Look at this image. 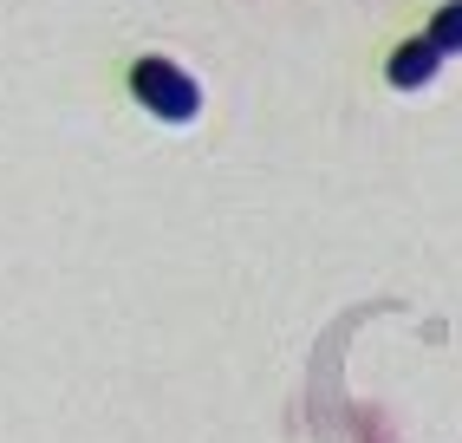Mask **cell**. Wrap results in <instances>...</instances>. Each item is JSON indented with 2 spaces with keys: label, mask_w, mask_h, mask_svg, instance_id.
Listing matches in <instances>:
<instances>
[{
  "label": "cell",
  "mask_w": 462,
  "mask_h": 443,
  "mask_svg": "<svg viewBox=\"0 0 462 443\" xmlns=\"http://www.w3.org/2000/svg\"><path fill=\"white\" fill-rule=\"evenodd\" d=\"M443 59H449V52H443L437 40H430V33H417V40H404V46L391 52V66H384V79H391L397 91H423L430 79L443 72Z\"/></svg>",
  "instance_id": "2"
},
{
  "label": "cell",
  "mask_w": 462,
  "mask_h": 443,
  "mask_svg": "<svg viewBox=\"0 0 462 443\" xmlns=\"http://www.w3.org/2000/svg\"><path fill=\"white\" fill-rule=\"evenodd\" d=\"M430 40H437L443 52H462V0H443L437 20H430Z\"/></svg>",
  "instance_id": "3"
},
{
  "label": "cell",
  "mask_w": 462,
  "mask_h": 443,
  "mask_svg": "<svg viewBox=\"0 0 462 443\" xmlns=\"http://www.w3.org/2000/svg\"><path fill=\"white\" fill-rule=\"evenodd\" d=\"M131 99L150 111V118H163V124H189L202 111V85L176 66V59L163 52H143L137 66H131Z\"/></svg>",
  "instance_id": "1"
}]
</instances>
